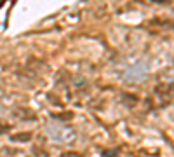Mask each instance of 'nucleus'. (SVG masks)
Returning a JSON list of instances; mask_svg holds the SVG:
<instances>
[{"label":"nucleus","instance_id":"2","mask_svg":"<svg viewBox=\"0 0 174 157\" xmlns=\"http://www.w3.org/2000/svg\"><path fill=\"white\" fill-rule=\"evenodd\" d=\"M7 129H9V124L4 122V121H0V133H5Z\"/></svg>","mask_w":174,"mask_h":157},{"label":"nucleus","instance_id":"3","mask_svg":"<svg viewBox=\"0 0 174 157\" xmlns=\"http://www.w3.org/2000/svg\"><path fill=\"white\" fill-rule=\"evenodd\" d=\"M63 157H82V155L77 152H66V154H63Z\"/></svg>","mask_w":174,"mask_h":157},{"label":"nucleus","instance_id":"1","mask_svg":"<svg viewBox=\"0 0 174 157\" xmlns=\"http://www.w3.org/2000/svg\"><path fill=\"white\" fill-rule=\"evenodd\" d=\"M31 138V134L30 133H23V134H14L12 136V140H16V142H19V140H25V142H28Z\"/></svg>","mask_w":174,"mask_h":157}]
</instances>
